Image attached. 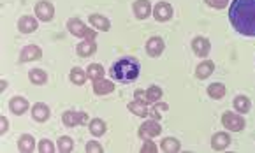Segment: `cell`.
Here are the masks:
<instances>
[{"label":"cell","instance_id":"cell-35","mask_svg":"<svg viewBox=\"0 0 255 153\" xmlns=\"http://www.w3.org/2000/svg\"><path fill=\"white\" fill-rule=\"evenodd\" d=\"M157 152H158L157 145L151 139L146 141L145 145H143V148H141V153H157Z\"/></svg>","mask_w":255,"mask_h":153},{"label":"cell","instance_id":"cell-12","mask_svg":"<svg viewBox=\"0 0 255 153\" xmlns=\"http://www.w3.org/2000/svg\"><path fill=\"white\" fill-rule=\"evenodd\" d=\"M18 28L23 34H32V32L37 30V20L32 16H21L18 22Z\"/></svg>","mask_w":255,"mask_h":153},{"label":"cell","instance_id":"cell-23","mask_svg":"<svg viewBox=\"0 0 255 153\" xmlns=\"http://www.w3.org/2000/svg\"><path fill=\"white\" fill-rule=\"evenodd\" d=\"M128 109H130L134 114H137V116H141V118H145V116H149V109L146 108L145 102H139V101L130 102V104H128Z\"/></svg>","mask_w":255,"mask_h":153},{"label":"cell","instance_id":"cell-36","mask_svg":"<svg viewBox=\"0 0 255 153\" xmlns=\"http://www.w3.org/2000/svg\"><path fill=\"white\" fill-rule=\"evenodd\" d=\"M210 7H215V9H224V7H227V4H229V0H204Z\"/></svg>","mask_w":255,"mask_h":153},{"label":"cell","instance_id":"cell-2","mask_svg":"<svg viewBox=\"0 0 255 153\" xmlns=\"http://www.w3.org/2000/svg\"><path fill=\"white\" fill-rule=\"evenodd\" d=\"M141 66L136 58H120L118 62H114L113 67H111V76H113L114 81H120V83H132L139 78Z\"/></svg>","mask_w":255,"mask_h":153},{"label":"cell","instance_id":"cell-7","mask_svg":"<svg viewBox=\"0 0 255 153\" xmlns=\"http://www.w3.org/2000/svg\"><path fill=\"white\" fill-rule=\"evenodd\" d=\"M172 16V7L167 2H158L153 9V18L157 22H169Z\"/></svg>","mask_w":255,"mask_h":153},{"label":"cell","instance_id":"cell-20","mask_svg":"<svg viewBox=\"0 0 255 153\" xmlns=\"http://www.w3.org/2000/svg\"><path fill=\"white\" fill-rule=\"evenodd\" d=\"M213 70H215V66H213V62L211 60H204L202 64H199L197 70H195V76L199 79H206L213 74Z\"/></svg>","mask_w":255,"mask_h":153},{"label":"cell","instance_id":"cell-33","mask_svg":"<svg viewBox=\"0 0 255 153\" xmlns=\"http://www.w3.org/2000/svg\"><path fill=\"white\" fill-rule=\"evenodd\" d=\"M39 152L41 153H53L55 152V146H53V143L49 139H42L39 143Z\"/></svg>","mask_w":255,"mask_h":153},{"label":"cell","instance_id":"cell-25","mask_svg":"<svg viewBox=\"0 0 255 153\" xmlns=\"http://www.w3.org/2000/svg\"><path fill=\"white\" fill-rule=\"evenodd\" d=\"M225 92H227V90H225V87L222 83H213L208 87V95L216 99V101H218V99H224Z\"/></svg>","mask_w":255,"mask_h":153},{"label":"cell","instance_id":"cell-14","mask_svg":"<svg viewBox=\"0 0 255 153\" xmlns=\"http://www.w3.org/2000/svg\"><path fill=\"white\" fill-rule=\"evenodd\" d=\"M151 13V5H149L148 0H136L134 2V14H136L139 20H146Z\"/></svg>","mask_w":255,"mask_h":153},{"label":"cell","instance_id":"cell-10","mask_svg":"<svg viewBox=\"0 0 255 153\" xmlns=\"http://www.w3.org/2000/svg\"><path fill=\"white\" fill-rule=\"evenodd\" d=\"M42 57V51H41L39 46H26V48L21 49V55H20V60L21 62H34V60H39Z\"/></svg>","mask_w":255,"mask_h":153},{"label":"cell","instance_id":"cell-11","mask_svg":"<svg viewBox=\"0 0 255 153\" xmlns=\"http://www.w3.org/2000/svg\"><path fill=\"white\" fill-rule=\"evenodd\" d=\"M229 145H231V137H229L227 132H216L215 136H213V139H211V146H213V150H216V152H222V150H225Z\"/></svg>","mask_w":255,"mask_h":153},{"label":"cell","instance_id":"cell-6","mask_svg":"<svg viewBox=\"0 0 255 153\" xmlns=\"http://www.w3.org/2000/svg\"><path fill=\"white\" fill-rule=\"evenodd\" d=\"M35 16L39 18V20H42V22H51L53 16H55V7H53L51 2H48V0L37 2V5H35Z\"/></svg>","mask_w":255,"mask_h":153},{"label":"cell","instance_id":"cell-37","mask_svg":"<svg viewBox=\"0 0 255 153\" xmlns=\"http://www.w3.org/2000/svg\"><path fill=\"white\" fill-rule=\"evenodd\" d=\"M134 97H136V101L145 102V104H148V101H146V92H143V90H136V93H134Z\"/></svg>","mask_w":255,"mask_h":153},{"label":"cell","instance_id":"cell-26","mask_svg":"<svg viewBox=\"0 0 255 153\" xmlns=\"http://www.w3.org/2000/svg\"><path fill=\"white\" fill-rule=\"evenodd\" d=\"M86 76L92 81H97V79H102L104 78V67L101 64H92V66L86 69Z\"/></svg>","mask_w":255,"mask_h":153},{"label":"cell","instance_id":"cell-8","mask_svg":"<svg viewBox=\"0 0 255 153\" xmlns=\"http://www.w3.org/2000/svg\"><path fill=\"white\" fill-rule=\"evenodd\" d=\"M164 48H166V44H164L162 37H149L148 43H146V53H148L149 57H158V55H162Z\"/></svg>","mask_w":255,"mask_h":153},{"label":"cell","instance_id":"cell-17","mask_svg":"<svg viewBox=\"0 0 255 153\" xmlns=\"http://www.w3.org/2000/svg\"><path fill=\"white\" fill-rule=\"evenodd\" d=\"M90 23H92L93 28H97V30H101V32H107L111 28L109 20L106 16H101V14H92V16H90Z\"/></svg>","mask_w":255,"mask_h":153},{"label":"cell","instance_id":"cell-3","mask_svg":"<svg viewBox=\"0 0 255 153\" xmlns=\"http://www.w3.org/2000/svg\"><path fill=\"white\" fill-rule=\"evenodd\" d=\"M67 28H69L70 34L76 35V37H85V39H95L97 37V32L86 28V25H85L81 20H78V18L69 20V22H67Z\"/></svg>","mask_w":255,"mask_h":153},{"label":"cell","instance_id":"cell-22","mask_svg":"<svg viewBox=\"0 0 255 153\" xmlns=\"http://www.w3.org/2000/svg\"><path fill=\"white\" fill-rule=\"evenodd\" d=\"M180 143H178V139H174V137H166V139L160 143V150L166 153H178L180 152Z\"/></svg>","mask_w":255,"mask_h":153},{"label":"cell","instance_id":"cell-38","mask_svg":"<svg viewBox=\"0 0 255 153\" xmlns=\"http://www.w3.org/2000/svg\"><path fill=\"white\" fill-rule=\"evenodd\" d=\"M7 129H9L7 118H5V116H2V118H0V134H5V132H7Z\"/></svg>","mask_w":255,"mask_h":153},{"label":"cell","instance_id":"cell-16","mask_svg":"<svg viewBox=\"0 0 255 153\" xmlns=\"http://www.w3.org/2000/svg\"><path fill=\"white\" fill-rule=\"evenodd\" d=\"M62 122L67 127H76L79 123H83V113H76V111H65L62 114Z\"/></svg>","mask_w":255,"mask_h":153},{"label":"cell","instance_id":"cell-21","mask_svg":"<svg viewBox=\"0 0 255 153\" xmlns=\"http://www.w3.org/2000/svg\"><path fill=\"white\" fill-rule=\"evenodd\" d=\"M18 148H20V152H21V153H32L35 150L34 137L28 136V134L21 136V137H20V141H18Z\"/></svg>","mask_w":255,"mask_h":153},{"label":"cell","instance_id":"cell-29","mask_svg":"<svg viewBox=\"0 0 255 153\" xmlns=\"http://www.w3.org/2000/svg\"><path fill=\"white\" fill-rule=\"evenodd\" d=\"M58 150H60L62 153L72 152V150H74V141H72V137L62 136L60 139H58Z\"/></svg>","mask_w":255,"mask_h":153},{"label":"cell","instance_id":"cell-1","mask_svg":"<svg viewBox=\"0 0 255 153\" xmlns=\"http://www.w3.org/2000/svg\"><path fill=\"white\" fill-rule=\"evenodd\" d=\"M229 20L239 34L255 37V0H233Z\"/></svg>","mask_w":255,"mask_h":153},{"label":"cell","instance_id":"cell-18","mask_svg":"<svg viewBox=\"0 0 255 153\" xmlns=\"http://www.w3.org/2000/svg\"><path fill=\"white\" fill-rule=\"evenodd\" d=\"M9 108L14 114H23L26 109H28V101L23 99V97H13L11 102H9Z\"/></svg>","mask_w":255,"mask_h":153},{"label":"cell","instance_id":"cell-28","mask_svg":"<svg viewBox=\"0 0 255 153\" xmlns=\"http://www.w3.org/2000/svg\"><path fill=\"white\" fill-rule=\"evenodd\" d=\"M86 72L83 69H79V67H74V69L70 70V81L74 85H83L86 81Z\"/></svg>","mask_w":255,"mask_h":153},{"label":"cell","instance_id":"cell-27","mask_svg":"<svg viewBox=\"0 0 255 153\" xmlns=\"http://www.w3.org/2000/svg\"><path fill=\"white\" fill-rule=\"evenodd\" d=\"M160 99H162V90L158 87H149L146 90V101H148V104H155Z\"/></svg>","mask_w":255,"mask_h":153},{"label":"cell","instance_id":"cell-34","mask_svg":"<svg viewBox=\"0 0 255 153\" xmlns=\"http://www.w3.org/2000/svg\"><path fill=\"white\" fill-rule=\"evenodd\" d=\"M85 150H86V153H102V152H104L102 145H101V143H97V141H90Z\"/></svg>","mask_w":255,"mask_h":153},{"label":"cell","instance_id":"cell-13","mask_svg":"<svg viewBox=\"0 0 255 153\" xmlns=\"http://www.w3.org/2000/svg\"><path fill=\"white\" fill-rule=\"evenodd\" d=\"M114 90V83L113 81H107V79H97V81H93V92L97 93V95H107V93H111Z\"/></svg>","mask_w":255,"mask_h":153},{"label":"cell","instance_id":"cell-30","mask_svg":"<svg viewBox=\"0 0 255 153\" xmlns=\"http://www.w3.org/2000/svg\"><path fill=\"white\" fill-rule=\"evenodd\" d=\"M28 78H30V81L34 85H44V83H46V79H48V76H46V72H44V70L34 69V70H30Z\"/></svg>","mask_w":255,"mask_h":153},{"label":"cell","instance_id":"cell-19","mask_svg":"<svg viewBox=\"0 0 255 153\" xmlns=\"http://www.w3.org/2000/svg\"><path fill=\"white\" fill-rule=\"evenodd\" d=\"M32 116H34L37 122H46L49 118V108L42 102H37V104L32 108Z\"/></svg>","mask_w":255,"mask_h":153},{"label":"cell","instance_id":"cell-9","mask_svg":"<svg viewBox=\"0 0 255 153\" xmlns=\"http://www.w3.org/2000/svg\"><path fill=\"white\" fill-rule=\"evenodd\" d=\"M192 49L197 57L204 58V57H208V53H210L211 44L206 37H195V39L192 41Z\"/></svg>","mask_w":255,"mask_h":153},{"label":"cell","instance_id":"cell-15","mask_svg":"<svg viewBox=\"0 0 255 153\" xmlns=\"http://www.w3.org/2000/svg\"><path fill=\"white\" fill-rule=\"evenodd\" d=\"M97 51L95 39H85L78 44V55L79 57H90Z\"/></svg>","mask_w":255,"mask_h":153},{"label":"cell","instance_id":"cell-39","mask_svg":"<svg viewBox=\"0 0 255 153\" xmlns=\"http://www.w3.org/2000/svg\"><path fill=\"white\" fill-rule=\"evenodd\" d=\"M5 88H7V81L4 79V81H0V92H4Z\"/></svg>","mask_w":255,"mask_h":153},{"label":"cell","instance_id":"cell-32","mask_svg":"<svg viewBox=\"0 0 255 153\" xmlns=\"http://www.w3.org/2000/svg\"><path fill=\"white\" fill-rule=\"evenodd\" d=\"M167 109V104H164V102H155V106L149 109V116L155 120H160L162 118V111Z\"/></svg>","mask_w":255,"mask_h":153},{"label":"cell","instance_id":"cell-24","mask_svg":"<svg viewBox=\"0 0 255 153\" xmlns=\"http://www.w3.org/2000/svg\"><path fill=\"white\" fill-rule=\"evenodd\" d=\"M234 108H236V111H239L241 114H245V113L250 111L252 104H250V101H248V97L237 95L236 99H234Z\"/></svg>","mask_w":255,"mask_h":153},{"label":"cell","instance_id":"cell-31","mask_svg":"<svg viewBox=\"0 0 255 153\" xmlns=\"http://www.w3.org/2000/svg\"><path fill=\"white\" fill-rule=\"evenodd\" d=\"M90 132H92L93 136H102L106 132V123L102 122L101 118H95L90 122Z\"/></svg>","mask_w":255,"mask_h":153},{"label":"cell","instance_id":"cell-5","mask_svg":"<svg viewBox=\"0 0 255 153\" xmlns=\"http://www.w3.org/2000/svg\"><path fill=\"white\" fill-rule=\"evenodd\" d=\"M160 132H162V127L158 125V120H149V122H145L141 125L137 134H139L141 139H153Z\"/></svg>","mask_w":255,"mask_h":153},{"label":"cell","instance_id":"cell-4","mask_svg":"<svg viewBox=\"0 0 255 153\" xmlns=\"http://www.w3.org/2000/svg\"><path fill=\"white\" fill-rule=\"evenodd\" d=\"M222 125H224L227 131L239 132L245 127V120H243V116H239V114L233 113V111H227V113L222 114Z\"/></svg>","mask_w":255,"mask_h":153}]
</instances>
